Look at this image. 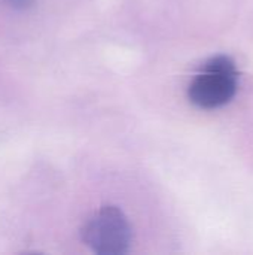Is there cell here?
Segmentation results:
<instances>
[{
	"label": "cell",
	"instance_id": "cell-1",
	"mask_svg": "<svg viewBox=\"0 0 253 255\" xmlns=\"http://www.w3.org/2000/svg\"><path fill=\"white\" fill-rule=\"evenodd\" d=\"M239 70L236 61L225 54L209 58L188 87L189 102L200 109H218L237 94Z\"/></svg>",
	"mask_w": 253,
	"mask_h": 255
},
{
	"label": "cell",
	"instance_id": "cell-2",
	"mask_svg": "<svg viewBox=\"0 0 253 255\" xmlns=\"http://www.w3.org/2000/svg\"><path fill=\"white\" fill-rule=\"evenodd\" d=\"M131 226L125 214L116 206H103L82 230L86 247L98 255L127 254L131 245Z\"/></svg>",
	"mask_w": 253,
	"mask_h": 255
},
{
	"label": "cell",
	"instance_id": "cell-3",
	"mask_svg": "<svg viewBox=\"0 0 253 255\" xmlns=\"http://www.w3.org/2000/svg\"><path fill=\"white\" fill-rule=\"evenodd\" d=\"M12 7H15V9H19V10H24V9H28L33 3H34V0H6Z\"/></svg>",
	"mask_w": 253,
	"mask_h": 255
}]
</instances>
